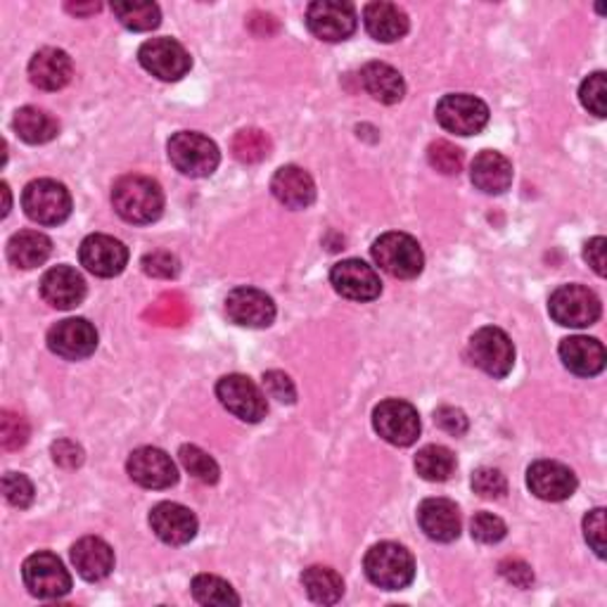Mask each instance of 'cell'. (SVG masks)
I'll return each instance as SVG.
<instances>
[{"label": "cell", "instance_id": "1", "mask_svg": "<svg viewBox=\"0 0 607 607\" xmlns=\"http://www.w3.org/2000/svg\"><path fill=\"white\" fill-rule=\"evenodd\" d=\"M112 205L117 214L136 226L153 223L164 211V192L157 180L147 176H122L112 188Z\"/></svg>", "mask_w": 607, "mask_h": 607}, {"label": "cell", "instance_id": "2", "mask_svg": "<svg viewBox=\"0 0 607 607\" xmlns=\"http://www.w3.org/2000/svg\"><path fill=\"white\" fill-rule=\"evenodd\" d=\"M366 577L385 590H401L411 586L416 579V561L411 551L404 546L394 544V541H383V544H375L366 553Z\"/></svg>", "mask_w": 607, "mask_h": 607}, {"label": "cell", "instance_id": "3", "mask_svg": "<svg viewBox=\"0 0 607 607\" xmlns=\"http://www.w3.org/2000/svg\"><path fill=\"white\" fill-rule=\"evenodd\" d=\"M373 259L387 275L399 278V281H411L418 278L425 266V254L416 238L406 233H385L373 242Z\"/></svg>", "mask_w": 607, "mask_h": 607}, {"label": "cell", "instance_id": "4", "mask_svg": "<svg viewBox=\"0 0 607 607\" xmlns=\"http://www.w3.org/2000/svg\"><path fill=\"white\" fill-rule=\"evenodd\" d=\"M22 207L39 226H60L72 214V195L53 178H39L22 192Z\"/></svg>", "mask_w": 607, "mask_h": 607}, {"label": "cell", "instance_id": "5", "mask_svg": "<svg viewBox=\"0 0 607 607\" xmlns=\"http://www.w3.org/2000/svg\"><path fill=\"white\" fill-rule=\"evenodd\" d=\"M169 159L174 167L190 178H207L217 171L221 153L214 140L195 130H180L169 140Z\"/></svg>", "mask_w": 607, "mask_h": 607}, {"label": "cell", "instance_id": "6", "mask_svg": "<svg viewBox=\"0 0 607 607\" xmlns=\"http://www.w3.org/2000/svg\"><path fill=\"white\" fill-rule=\"evenodd\" d=\"M22 579L31 596L45 600L62 598L72 590V577L67 567L62 565L57 555L48 551H39L27 557L22 565Z\"/></svg>", "mask_w": 607, "mask_h": 607}, {"label": "cell", "instance_id": "7", "mask_svg": "<svg viewBox=\"0 0 607 607\" xmlns=\"http://www.w3.org/2000/svg\"><path fill=\"white\" fill-rule=\"evenodd\" d=\"M468 354L474 366L484 370L486 375L496 377V380L505 377L515 366V347L511 337L494 325L480 327V331L470 337Z\"/></svg>", "mask_w": 607, "mask_h": 607}, {"label": "cell", "instance_id": "8", "mask_svg": "<svg viewBox=\"0 0 607 607\" xmlns=\"http://www.w3.org/2000/svg\"><path fill=\"white\" fill-rule=\"evenodd\" d=\"M548 311L553 321L565 327H588L600 318L603 306L594 290L584 285H563L551 294Z\"/></svg>", "mask_w": 607, "mask_h": 607}, {"label": "cell", "instance_id": "9", "mask_svg": "<svg viewBox=\"0 0 607 607\" xmlns=\"http://www.w3.org/2000/svg\"><path fill=\"white\" fill-rule=\"evenodd\" d=\"M373 428L391 447H411L420 437V418L408 401L387 399L375 406Z\"/></svg>", "mask_w": 607, "mask_h": 607}, {"label": "cell", "instance_id": "10", "mask_svg": "<svg viewBox=\"0 0 607 607\" xmlns=\"http://www.w3.org/2000/svg\"><path fill=\"white\" fill-rule=\"evenodd\" d=\"M437 122L456 136H478L489 124V107L470 93H449L437 105Z\"/></svg>", "mask_w": 607, "mask_h": 607}, {"label": "cell", "instance_id": "11", "mask_svg": "<svg viewBox=\"0 0 607 607\" xmlns=\"http://www.w3.org/2000/svg\"><path fill=\"white\" fill-rule=\"evenodd\" d=\"M356 8L342 0H316L306 10L308 31L325 43L347 41L356 31Z\"/></svg>", "mask_w": 607, "mask_h": 607}, {"label": "cell", "instance_id": "12", "mask_svg": "<svg viewBox=\"0 0 607 607\" xmlns=\"http://www.w3.org/2000/svg\"><path fill=\"white\" fill-rule=\"evenodd\" d=\"M219 401L244 422H261L269 414L266 397L244 375H226L217 385Z\"/></svg>", "mask_w": 607, "mask_h": 607}, {"label": "cell", "instance_id": "13", "mask_svg": "<svg viewBox=\"0 0 607 607\" xmlns=\"http://www.w3.org/2000/svg\"><path fill=\"white\" fill-rule=\"evenodd\" d=\"M138 60L143 70L159 81H180L192 67L190 53L174 39H153L143 43Z\"/></svg>", "mask_w": 607, "mask_h": 607}, {"label": "cell", "instance_id": "14", "mask_svg": "<svg viewBox=\"0 0 607 607\" xmlns=\"http://www.w3.org/2000/svg\"><path fill=\"white\" fill-rule=\"evenodd\" d=\"M331 283L337 294L352 302H373L383 292L380 275L360 259H344L335 264L331 271Z\"/></svg>", "mask_w": 607, "mask_h": 607}, {"label": "cell", "instance_id": "15", "mask_svg": "<svg viewBox=\"0 0 607 607\" xmlns=\"http://www.w3.org/2000/svg\"><path fill=\"white\" fill-rule=\"evenodd\" d=\"M128 478L143 489H169L178 482V470L171 456L155 447L136 449L128 456Z\"/></svg>", "mask_w": 607, "mask_h": 607}, {"label": "cell", "instance_id": "16", "mask_svg": "<svg viewBox=\"0 0 607 607\" xmlns=\"http://www.w3.org/2000/svg\"><path fill=\"white\" fill-rule=\"evenodd\" d=\"M81 266H86L97 278H114L119 275L128 264L126 244L112 236L95 233L88 236L79 248Z\"/></svg>", "mask_w": 607, "mask_h": 607}, {"label": "cell", "instance_id": "17", "mask_svg": "<svg viewBox=\"0 0 607 607\" xmlns=\"http://www.w3.org/2000/svg\"><path fill=\"white\" fill-rule=\"evenodd\" d=\"M48 347L67 360L88 358L97 349V331L86 318L60 321L48 333Z\"/></svg>", "mask_w": 607, "mask_h": 607}, {"label": "cell", "instance_id": "18", "mask_svg": "<svg viewBox=\"0 0 607 607\" xmlns=\"http://www.w3.org/2000/svg\"><path fill=\"white\" fill-rule=\"evenodd\" d=\"M527 486L536 499L561 503L577 491V474L557 461H536L527 470Z\"/></svg>", "mask_w": 607, "mask_h": 607}, {"label": "cell", "instance_id": "19", "mask_svg": "<svg viewBox=\"0 0 607 607\" xmlns=\"http://www.w3.org/2000/svg\"><path fill=\"white\" fill-rule=\"evenodd\" d=\"M226 314L242 327H269L275 321V304L257 287H236L226 297Z\"/></svg>", "mask_w": 607, "mask_h": 607}, {"label": "cell", "instance_id": "20", "mask_svg": "<svg viewBox=\"0 0 607 607\" xmlns=\"http://www.w3.org/2000/svg\"><path fill=\"white\" fill-rule=\"evenodd\" d=\"M150 527L169 546L190 544L197 534V517L190 507L164 501L150 511Z\"/></svg>", "mask_w": 607, "mask_h": 607}, {"label": "cell", "instance_id": "21", "mask_svg": "<svg viewBox=\"0 0 607 607\" xmlns=\"http://www.w3.org/2000/svg\"><path fill=\"white\" fill-rule=\"evenodd\" d=\"M420 530L439 544H451L461 536V511L449 499H425L418 507Z\"/></svg>", "mask_w": 607, "mask_h": 607}, {"label": "cell", "instance_id": "22", "mask_svg": "<svg viewBox=\"0 0 607 607\" xmlns=\"http://www.w3.org/2000/svg\"><path fill=\"white\" fill-rule=\"evenodd\" d=\"M41 294L51 306H55L60 311H70L84 302L86 281H84V275H81L72 266H55L43 275Z\"/></svg>", "mask_w": 607, "mask_h": 607}, {"label": "cell", "instance_id": "23", "mask_svg": "<svg viewBox=\"0 0 607 607\" xmlns=\"http://www.w3.org/2000/svg\"><path fill=\"white\" fill-rule=\"evenodd\" d=\"M72 57L60 48H41L29 62L31 84L41 91H60L72 81Z\"/></svg>", "mask_w": 607, "mask_h": 607}, {"label": "cell", "instance_id": "24", "mask_svg": "<svg viewBox=\"0 0 607 607\" xmlns=\"http://www.w3.org/2000/svg\"><path fill=\"white\" fill-rule=\"evenodd\" d=\"M271 190L275 195V200L285 205L287 209H306L316 200L314 178H311L302 167H294V164H287V167H281L275 171L271 180Z\"/></svg>", "mask_w": 607, "mask_h": 607}, {"label": "cell", "instance_id": "25", "mask_svg": "<svg viewBox=\"0 0 607 607\" xmlns=\"http://www.w3.org/2000/svg\"><path fill=\"white\" fill-rule=\"evenodd\" d=\"M72 563L86 582H103L114 569V551L103 538L84 536L72 546Z\"/></svg>", "mask_w": 607, "mask_h": 607}, {"label": "cell", "instance_id": "26", "mask_svg": "<svg viewBox=\"0 0 607 607\" xmlns=\"http://www.w3.org/2000/svg\"><path fill=\"white\" fill-rule=\"evenodd\" d=\"M470 178L486 195H501L513 186V164L496 150H482L472 159Z\"/></svg>", "mask_w": 607, "mask_h": 607}, {"label": "cell", "instance_id": "27", "mask_svg": "<svg viewBox=\"0 0 607 607\" xmlns=\"http://www.w3.org/2000/svg\"><path fill=\"white\" fill-rule=\"evenodd\" d=\"M561 358L569 373L594 377L605 368V347L596 337L574 335L561 342Z\"/></svg>", "mask_w": 607, "mask_h": 607}, {"label": "cell", "instance_id": "28", "mask_svg": "<svg viewBox=\"0 0 607 607\" xmlns=\"http://www.w3.org/2000/svg\"><path fill=\"white\" fill-rule=\"evenodd\" d=\"M364 24L366 31L380 43H394L408 34V14L394 3H368L364 8Z\"/></svg>", "mask_w": 607, "mask_h": 607}, {"label": "cell", "instance_id": "29", "mask_svg": "<svg viewBox=\"0 0 607 607\" xmlns=\"http://www.w3.org/2000/svg\"><path fill=\"white\" fill-rule=\"evenodd\" d=\"M360 84H364L368 95L383 105H397L406 93L404 76L385 62H368L360 70Z\"/></svg>", "mask_w": 607, "mask_h": 607}, {"label": "cell", "instance_id": "30", "mask_svg": "<svg viewBox=\"0 0 607 607\" xmlns=\"http://www.w3.org/2000/svg\"><path fill=\"white\" fill-rule=\"evenodd\" d=\"M51 254H53L51 238L39 231H22L18 236H12L8 242L10 264L24 271L43 266Z\"/></svg>", "mask_w": 607, "mask_h": 607}, {"label": "cell", "instance_id": "31", "mask_svg": "<svg viewBox=\"0 0 607 607\" xmlns=\"http://www.w3.org/2000/svg\"><path fill=\"white\" fill-rule=\"evenodd\" d=\"M12 126H14V134L29 145L51 143L60 134L57 119L53 114H48L45 109H39V107H22L18 114H14Z\"/></svg>", "mask_w": 607, "mask_h": 607}, {"label": "cell", "instance_id": "32", "mask_svg": "<svg viewBox=\"0 0 607 607\" xmlns=\"http://www.w3.org/2000/svg\"><path fill=\"white\" fill-rule=\"evenodd\" d=\"M302 584L306 588V596L321 605H335L344 596V582L333 567L314 565L304 569Z\"/></svg>", "mask_w": 607, "mask_h": 607}, {"label": "cell", "instance_id": "33", "mask_svg": "<svg viewBox=\"0 0 607 607\" xmlns=\"http://www.w3.org/2000/svg\"><path fill=\"white\" fill-rule=\"evenodd\" d=\"M416 470L428 482H447L456 472V456L439 444H430L418 451Z\"/></svg>", "mask_w": 607, "mask_h": 607}, {"label": "cell", "instance_id": "34", "mask_svg": "<svg viewBox=\"0 0 607 607\" xmlns=\"http://www.w3.org/2000/svg\"><path fill=\"white\" fill-rule=\"evenodd\" d=\"M190 590H192V598L202 605H217V607L240 605V596L236 594L233 586L221 577H214V574H197Z\"/></svg>", "mask_w": 607, "mask_h": 607}, {"label": "cell", "instance_id": "35", "mask_svg": "<svg viewBox=\"0 0 607 607\" xmlns=\"http://www.w3.org/2000/svg\"><path fill=\"white\" fill-rule=\"evenodd\" d=\"M112 12L130 31H153L161 22V10L155 3H114Z\"/></svg>", "mask_w": 607, "mask_h": 607}, {"label": "cell", "instance_id": "36", "mask_svg": "<svg viewBox=\"0 0 607 607\" xmlns=\"http://www.w3.org/2000/svg\"><path fill=\"white\" fill-rule=\"evenodd\" d=\"M271 153V140L259 128H244L238 130L233 138V155L242 164H257L261 159H266Z\"/></svg>", "mask_w": 607, "mask_h": 607}, {"label": "cell", "instance_id": "37", "mask_svg": "<svg viewBox=\"0 0 607 607\" xmlns=\"http://www.w3.org/2000/svg\"><path fill=\"white\" fill-rule=\"evenodd\" d=\"M178 458L195 480H200L202 484H217L219 482L221 472H219L217 461L209 453H205L200 447H192V444L180 447Z\"/></svg>", "mask_w": 607, "mask_h": 607}, {"label": "cell", "instance_id": "38", "mask_svg": "<svg viewBox=\"0 0 607 607\" xmlns=\"http://www.w3.org/2000/svg\"><path fill=\"white\" fill-rule=\"evenodd\" d=\"M430 167L444 176H458L463 169V150L449 140H435L428 147Z\"/></svg>", "mask_w": 607, "mask_h": 607}, {"label": "cell", "instance_id": "39", "mask_svg": "<svg viewBox=\"0 0 607 607\" xmlns=\"http://www.w3.org/2000/svg\"><path fill=\"white\" fill-rule=\"evenodd\" d=\"M29 422L20 414L3 411V418H0V439H3V447L8 451H18L29 441Z\"/></svg>", "mask_w": 607, "mask_h": 607}, {"label": "cell", "instance_id": "40", "mask_svg": "<svg viewBox=\"0 0 607 607\" xmlns=\"http://www.w3.org/2000/svg\"><path fill=\"white\" fill-rule=\"evenodd\" d=\"M579 97H582V105L590 114H596V117H605V101H607V79H605V72L590 74L584 81V84H582Z\"/></svg>", "mask_w": 607, "mask_h": 607}, {"label": "cell", "instance_id": "41", "mask_svg": "<svg viewBox=\"0 0 607 607\" xmlns=\"http://www.w3.org/2000/svg\"><path fill=\"white\" fill-rule=\"evenodd\" d=\"M472 489L482 499H503L507 494V482L501 470L480 468L472 474Z\"/></svg>", "mask_w": 607, "mask_h": 607}, {"label": "cell", "instance_id": "42", "mask_svg": "<svg viewBox=\"0 0 607 607\" xmlns=\"http://www.w3.org/2000/svg\"><path fill=\"white\" fill-rule=\"evenodd\" d=\"M3 494H6L10 505L24 511V507H29L31 503H34V484H31V480L27 478V474L8 472L3 478Z\"/></svg>", "mask_w": 607, "mask_h": 607}, {"label": "cell", "instance_id": "43", "mask_svg": "<svg viewBox=\"0 0 607 607\" xmlns=\"http://www.w3.org/2000/svg\"><path fill=\"white\" fill-rule=\"evenodd\" d=\"M470 532L472 538H478L480 544H499V541L505 538L507 527L505 522L491 513H478L470 522Z\"/></svg>", "mask_w": 607, "mask_h": 607}, {"label": "cell", "instance_id": "44", "mask_svg": "<svg viewBox=\"0 0 607 607\" xmlns=\"http://www.w3.org/2000/svg\"><path fill=\"white\" fill-rule=\"evenodd\" d=\"M264 389L271 399L281 404H294V399H297V389H294L290 375L281 370H269L264 375Z\"/></svg>", "mask_w": 607, "mask_h": 607}, {"label": "cell", "instance_id": "45", "mask_svg": "<svg viewBox=\"0 0 607 607\" xmlns=\"http://www.w3.org/2000/svg\"><path fill=\"white\" fill-rule=\"evenodd\" d=\"M584 536L598 557H605V511L596 507L584 517Z\"/></svg>", "mask_w": 607, "mask_h": 607}, {"label": "cell", "instance_id": "46", "mask_svg": "<svg viewBox=\"0 0 607 607\" xmlns=\"http://www.w3.org/2000/svg\"><path fill=\"white\" fill-rule=\"evenodd\" d=\"M143 271L153 278L169 281V278H176L178 273V259L169 252H153L143 259Z\"/></svg>", "mask_w": 607, "mask_h": 607}, {"label": "cell", "instance_id": "47", "mask_svg": "<svg viewBox=\"0 0 607 607\" xmlns=\"http://www.w3.org/2000/svg\"><path fill=\"white\" fill-rule=\"evenodd\" d=\"M435 422L439 425L441 430L453 435V437H461V435L468 432V418H465V414L461 411V408H453V406L437 408Z\"/></svg>", "mask_w": 607, "mask_h": 607}, {"label": "cell", "instance_id": "48", "mask_svg": "<svg viewBox=\"0 0 607 607\" xmlns=\"http://www.w3.org/2000/svg\"><path fill=\"white\" fill-rule=\"evenodd\" d=\"M499 572H501V577L507 582V584H513L517 588H530L534 584V572L527 563H522V561H503L499 565Z\"/></svg>", "mask_w": 607, "mask_h": 607}, {"label": "cell", "instance_id": "49", "mask_svg": "<svg viewBox=\"0 0 607 607\" xmlns=\"http://www.w3.org/2000/svg\"><path fill=\"white\" fill-rule=\"evenodd\" d=\"M53 461L62 468H79L81 463H84V451H81L79 444H74V441L70 439H60L53 444Z\"/></svg>", "mask_w": 607, "mask_h": 607}, {"label": "cell", "instance_id": "50", "mask_svg": "<svg viewBox=\"0 0 607 607\" xmlns=\"http://www.w3.org/2000/svg\"><path fill=\"white\" fill-rule=\"evenodd\" d=\"M186 306H184V300L174 297L171 300V306L167 304V297H164L157 306H155V321L157 323H164V325H178L186 321Z\"/></svg>", "mask_w": 607, "mask_h": 607}, {"label": "cell", "instance_id": "51", "mask_svg": "<svg viewBox=\"0 0 607 607\" xmlns=\"http://www.w3.org/2000/svg\"><path fill=\"white\" fill-rule=\"evenodd\" d=\"M605 250H607V240H605V238L588 240V242H586V248H584V259L588 261V266L594 269L600 278L605 275V266H607Z\"/></svg>", "mask_w": 607, "mask_h": 607}, {"label": "cell", "instance_id": "52", "mask_svg": "<svg viewBox=\"0 0 607 607\" xmlns=\"http://www.w3.org/2000/svg\"><path fill=\"white\" fill-rule=\"evenodd\" d=\"M67 10L74 12V14H91V12L101 10V6H97V3H93V6H67Z\"/></svg>", "mask_w": 607, "mask_h": 607}, {"label": "cell", "instance_id": "53", "mask_svg": "<svg viewBox=\"0 0 607 607\" xmlns=\"http://www.w3.org/2000/svg\"><path fill=\"white\" fill-rule=\"evenodd\" d=\"M3 195H6V209H3V217H8V211H10V188H8V184H3Z\"/></svg>", "mask_w": 607, "mask_h": 607}]
</instances>
